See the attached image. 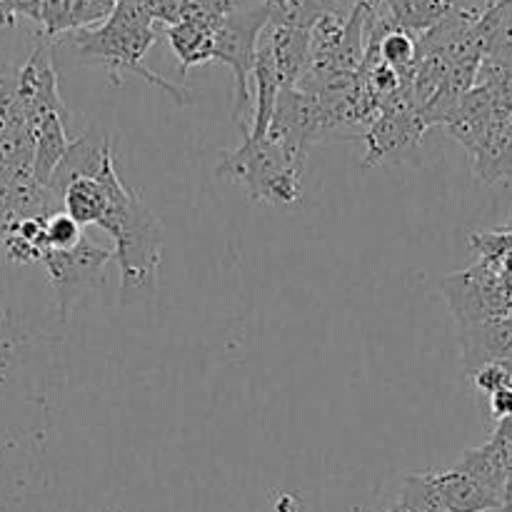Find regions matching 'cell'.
I'll return each mask as SVG.
<instances>
[{
	"mask_svg": "<svg viewBox=\"0 0 512 512\" xmlns=\"http://www.w3.org/2000/svg\"><path fill=\"white\" fill-rule=\"evenodd\" d=\"M98 228H103L115 243L113 258L120 268V305L153 298L165 245L160 215L118 178L110 188L108 213Z\"/></svg>",
	"mask_w": 512,
	"mask_h": 512,
	"instance_id": "obj_1",
	"label": "cell"
},
{
	"mask_svg": "<svg viewBox=\"0 0 512 512\" xmlns=\"http://www.w3.org/2000/svg\"><path fill=\"white\" fill-rule=\"evenodd\" d=\"M155 40H158V25L135 0H115L113 13L105 18L103 25L78 28L73 35L80 60L105 65L115 83H120L123 73H135L150 85L165 90L173 103L188 105V90L168 83L143 65V55L153 48Z\"/></svg>",
	"mask_w": 512,
	"mask_h": 512,
	"instance_id": "obj_2",
	"label": "cell"
},
{
	"mask_svg": "<svg viewBox=\"0 0 512 512\" xmlns=\"http://www.w3.org/2000/svg\"><path fill=\"white\" fill-rule=\"evenodd\" d=\"M215 178L243 185L255 203L293 205L300 200L303 168L295 165L273 140L243 135L238 148L223 153Z\"/></svg>",
	"mask_w": 512,
	"mask_h": 512,
	"instance_id": "obj_3",
	"label": "cell"
},
{
	"mask_svg": "<svg viewBox=\"0 0 512 512\" xmlns=\"http://www.w3.org/2000/svg\"><path fill=\"white\" fill-rule=\"evenodd\" d=\"M268 25V8H235L215 30L213 60L228 65L235 75V110L233 120L240 133L248 135L253 118V93H250V75H253L255 53H258L260 35Z\"/></svg>",
	"mask_w": 512,
	"mask_h": 512,
	"instance_id": "obj_4",
	"label": "cell"
},
{
	"mask_svg": "<svg viewBox=\"0 0 512 512\" xmlns=\"http://www.w3.org/2000/svg\"><path fill=\"white\" fill-rule=\"evenodd\" d=\"M110 260H113V250L100 248L88 235H83V240L70 250H45L40 263L48 270L63 318H68L70 310L85 293L105 283V265Z\"/></svg>",
	"mask_w": 512,
	"mask_h": 512,
	"instance_id": "obj_5",
	"label": "cell"
},
{
	"mask_svg": "<svg viewBox=\"0 0 512 512\" xmlns=\"http://www.w3.org/2000/svg\"><path fill=\"white\" fill-rule=\"evenodd\" d=\"M443 290L460 325L503 320L512 313V288L483 260L470 270L448 275Z\"/></svg>",
	"mask_w": 512,
	"mask_h": 512,
	"instance_id": "obj_6",
	"label": "cell"
},
{
	"mask_svg": "<svg viewBox=\"0 0 512 512\" xmlns=\"http://www.w3.org/2000/svg\"><path fill=\"white\" fill-rule=\"evenodd\" d=\"M325 135H330L328 120L318 98L298 88L280 90L265 138L273 140L295 165L305 168V155L310 145L318 143Z\"/></svg>",
	"mask_w": 512,
	"mask_h": 512,
	"instance_id": "obj_7",
	"label": "cell"
},
{
	"mask_svg": "<svg viewBox=\"0 0 512 512\" xmlns=\"http://www.w3.org/2000/svg\"><path fill=\"white\" fill-rule=\"evenodd\" d=\"M425 130L428 128L415 110L413 100H400L390 108H383L363 135L365 145H368L365 165H380L385 160H398L403 155H410L418 148Z\"/></svg>",
	"mask_w": 512,
	"mask_h": 512,
	"instance_id": "obj_8",
	"label": "cell"
},
{
	"mask_svg": "<svg viewBox=\"0 0 512 512\" xmlns=\"http://www.w3.org/2000/svg\"><path fill=\"white\" fill-rule=\"evenodd\" d=\"M118 178L120 175L115 170V158L110 155L98 173L80 175V178L70 180L65 185L63 195H60V213L70 215L80 228L100 225V220L108 213L110 188H113V183Z\"/></svg>",
	"mask_w": 512,
	"mask_h": 512,
	"instance_id": "obj_9",
	"label": "cell"
},
{
	"mask_svg": "<svg viewBox=\"0 0 512 512\" xmlns=\"http://www.w3.org/2000/svg\"><path fill=\"white\" fill-rule=\"evenodd\" d=\"M68 125L70 118L58 113H45L30 125L33 130V180L45 188L68 150Z\"/></svg>",
	"mask_w": 512,
	"mask_h": 512,
	"instance_id": "obj_10",
	"label": "cell"
},
{
	"mask_svg": "<svg viewBox=\"0 0 512 512\" xmlns=\"http://www.w3.org/2000/svg\"><path fill=\"white\" fill-rule=\"evenodd\" d=\"M435 490L440 495V503L448 512H493L500 510V500L493 498L485 488H480L473 478H468L460 470L448 473H433Z\"/></svg>",
	"mask_w": 512,
	"mask_h": 512,
	"instance_id": "obj_11",
	"label": "cell"
},
{
	"mask_svg": "<svg viewBox=\"0 0 512 512\" xmlns=\"http://www.w3.org/2000/svg\"><path fill=\"white\" fill-rule=\"evenodd\" d=\"M395 28L405 30L415 40L440 23L460 0H383Z\"/></svg>",
	"mask_w": 512,
	"mask_h": 512,
	"instance_id": "obj_12",
	"label": "cell"
},
{
	"mask_svg": "<svg viewBox=\"0 0 512 512\" xmlns=\"http://www.w3.org/2000/svg\"><path fill=\"white\" fill-rule=\"evenodd\" d=\"M165 38H168L170 48H173L175 58H178L180 68L183 70H190L195 68V65H203L213 60V45H215L213 28L190 23V20H178V23L165 28Z\"/></svg>",
	"mask_w": 512,
	"mask_h": 512,
	"instance_id": "obj_13",
	"label": "cell"
},
{
	"mask_svg": "<svg viewBox=\"0 0 512 512\" xmlns=\"http://www.w3.org/2000/svg\"><path fill=\"white\" fill-rule=\"evenodd\" d=\"M455 470L465 473L468 478H473L480 488L488 490L493 498L503 500V488H505V453L488 440L480 448L465 450L460 463L455 465Z\"/></svg>",
	"mask_w": 512,
	"mask_h": 512,
	"instance_id": "obj_14",
	"label": "cell"
},
{
	"mask_svg": "<svg viewBox=\"0 0 512 512\" xmlns=\"http://www.w3.org/2000/svg\"><path fill=\"white\" fill-rule=\"evenodd\" d=\"M375 55L380 63L390 65L405 80H413L415 63H418V40L405 30H390L375 45Z\"/></svg>",
	"mask_w": 512,
	"mask_h": 512,
	"instance_id": "obj_15",
	"label": "cell"
},
{
	"mask_svg": "<svg viewBox=\"0 0 512 512\" xmlns=\"http://www.w3.org/2000/svg\"><path fill=\"white\" fill-rule=\"evenodd\" d=\"M235 10V0H178V20L218 30L220 23Z\"/></svg>",
	"mask_w": 512,
	"mask_h": 512,
	"instance_id": "obj_16",
	"label": "cell"
},
{
	"mask_svg": "<svg viewBox=\"0 0 512 512\" xmlns=\"http://www.w3.org/2000/svg\"><path fill=\"white\" fill-rule=\"evenodd\" d=\"M83 228L70 215L53 213L45 218V250H70L83 240Z\"/></svg>",
	"mask_w": 512,
	"mask_h": 512,
	"instance_id": "obj_17",
	"label": "cell"
},
{
	"mask_svg": "<svg viewBox=\"0 0 512 512\" xmlns=\"http://www.w3.org/2000/svg\"><path fill=\"white\" fill-rule=\"evenodd\" d=\"M475 385L483 393L493 395L495 390L510 385V365L508 363H488L483 368L475 370Z\"/></svg>",
	"mask_w": 512,
	"mask_h": 512,
	"instance_id": "obj_18",
	"label": "cell"
},
{
	"mask_svg": "<svg viewBox=\"0 0 512 512\" xmlns=\"http://www.w3.org/2000/svg\"><path fill=\"white\" fill-rule=\"evenodd\" d=\"M490 413H493L495 420H505L512 415V388L505 385V388L495 390L490 395Z\"/></svg>",
	"mask_w": 512,
	"mask_h": 512,
	"instance_id": "obj_19",
	"label": "cell"
},
{
	"mask_svg": "<svg viewBox=\"0 0 512 512\" xmlns=\"http://www.w3.org/2000/svg\"><path fill=\"white\" fill-rule=\"evenodd\" d=\"M505 453V488H503V500H500L498 512H512V448L503 450Z\"/></svg>",
	"mask_w": 512,
	"mask_h": 512,
	"instance_id": "obj_20",
	"label": "cell"
},
{
	"mask_svg": "<svg viewBox=\"0 0 512 512\" xmlns=\"http://www.w3.org/2000/svg\"><path fill=\"white\" fill-rule=\"evenodd\" d=\"M388 512H403V508H400V505H395V508H390Z\"/></svg>",
	"mask_w": 512,
	"mask_h": 512,
	"instance_id": "obj_21",
	"label": "cell"
},
{
	"mask_svg": "<svg viewBox=\"0 0 512 512\" xmlns=\"http://www.w3.org/2000/svg\"><path fill=\"white\" fill-rule=\"evenodd\" d=\"M423 512H448V510H443V508H433V510H423Z\"/></svg>",
	"mask_w": 512,
	"mask_h": 512,
	"instance_id": "obj_22",
	"label": "cell"
}]
</instances>
